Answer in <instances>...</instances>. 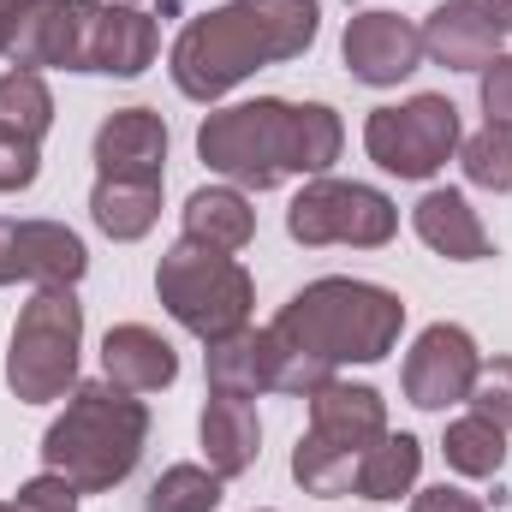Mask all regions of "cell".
<instances>
[{
	"instance_id": "obj_1",
	"label": "cell",
	"mask_w": 512,
	"mask_h": 512,
	"mask_svg": "<svg viewBox=\"0 0 512 512\" xmlns=\"http://www.w3.org/2000/svg\"><path fill=\"white\" fill-rule=\"evenodd\" d=\"M340 149H346V126L328 102L256 96V102L203 114V126H197L203 167L239 191H274L286 179H322V173H334Z\"/></svg>"
},
{
	"instance_id": "obj_2",
	"label": "cell",
	"mask_w": 512,
	"mask_h": 512,
	"mask_svg": "<svg viewBox=\"0 0 512 512\" xmlns=\"http://www.w3.org/2000/svg\"><path fill=\"white\" fill-rule=\"evenodd\" d=\"M322 30V0H227L197 12L167 54L173 90L185 102H221L227 90H239L262 66H286L298 54H310Z\"/></svg>"
},
{
	"instance_id": "obj_3",
	"label": "cell",
	"mask_w": 512,
	"mask_h": 512,
	"mask_svg": "<svg viewBox=\"0 0 512 512\" xmlns=\"http://www.w3.org/2000/svg\"><path fill=\"white\" fill-rule=\"evenodd\" d=\"M292 352H304L310 364H322L328 376L346 364H382L405 334V298L376 280H352V274H322L304 292H292L280 304V316L268 322Z\"/></svg>"
},
{
	"instance_id": "obj_4",
	"label": "cell",
	"mask_w": 512,
	"mask_h": 512,
	"mask_svg": "<svg viewBox=\"0 0 512 512\" xmlns=\"http://www.w3.org/2000/svg\"><path fill=\"white\" fill-rule=\"evenodd\" d=\"M143 447H149V405L102 376L66 393V411L42 435V465L66 477L78 495H114L137 471Z\"/></svg>"
},
{
	"instance_id": "obj_5",
	"label": "cell",
	"mask_w": 512,
	"mask_h": 512,
	"mask_svg": "<svg viewBox=\"0 0 512 512\" xmlns=\"http://www.w3.org/2000/svg\"><path fill=\"white\" fill-rule=\"evenodd\" d=\"M155 298H161V310L185 334H197L203 346H215V340L251 328L256 280L239 256L209 251L197 239H173L161 251V262H155Z\"/></svg>"
},
{
	"instance_id": "obj_6",
	"label": "cell",
	"mask_w": 512,
	"mask_h": 512,
	"mask_svg": "<svg viewBox=\"0 0 512 512\" xmlns=\"http://www.w3.org/2000/svg\"><path fill=\"white\" fill-rule=\"evenodd\" d=\"M78 352H84V304L78 286H42L12 322L6 346V387L24 405H54L78 387Z\"/></svg>"
},
{
	"instance_id": "obj_7",
	"label": "cell",
	"mask_w": 512,
	"mask_h": 512,
	"mask_svg": "<svg viewBox=\"0 0 512 512\" xmlns=\"http://www.w3.org/2000/svg\"><path fill=\"white\" fill-rule=\"evenodd\" d=\"M286 233H292L298 245H310V251H316V245L382 251V245H393V233H399V209H393L387 191L364 185V179H334V173H322V179H304V191L292 197Z\"/></svg>"
},
{
	"instance_id": "obj_8",
	"label": "cell",
	"mask_w": 512,
	"mask_h": 512,
	"mask_svg": "<svg viewBox=\"0 0 512 512\" xmlns=\"http://www.w3.org/2000/svg\"><path fill=\"white\" fill-rule=\"evenodd\" d=\"M459 143H465V120L435 90H423L411 102H393V108H376L364 120V149L393 179H435L459 155Z\"/></svg>"
},
{
	"instance_id": "obj_9",
	"label": "cell",
	"mask_w": 512,
	"mask_h": 512,
	"mask_svg": "<svg viewBox=\"0 0 512 512\" xmlns=\"http://www.w3.org/2000/svg\"><path fill=\"white\" fill-rule=\"evenodd\" d=\"M161 54V30L143 6L72 0V72L96 78H143Z\"/></svg>"
},
{
	"instance_id": "obj_10",
	"label": "cell",
	"mask_w": 512,
	"mask_h": 512,
	"mask_svg": "<svg viewBox=\"0 0 512 512\" xmlns=\"http://www.w3.org/2000/svg\"><path fill=\"white\" fill-rule=\"evenodd\" d=\"M477 370H483V352L471 340V328L459 322H429L411 352H405V370H399V387L417 411H447V405H465L471 387H477Z\"/></svg>"
},
{
	"instance_id": "obj_11",
	"label": "cell",
	"mask_w": 512,
	"mask_h": 512,
	"mask_svg": "<svg viewBox=\"0 0 512 512\" xmlns=\"http://www.w3.org/2000/svg\"><path fill=\"white\" fill-rule=\"evenodd\" d=\"M90 251L66 221H0V286H78Z\"/></svg>"
},
{
	"instance_id": "obj_12",
	"label": "cell",
	"mask_w": 512,
	"mask_h": 512,
	"mask_svg": "<svg viewBox=\"0 0 512 512\" xmlns=\"http://www.w3.org/2000/svg\"><path fill=\"white\" fill-rule=\"evenodd\" d=\"M340 60H346V72L358 84L393 90V84H405L423 66V30L411 18H399V12H382V6L352 12L346 36H340Z\"/></svg>"
},
{
	"instance_id": "obj_13",
	"label": "cell",
	"mask_w": 512,
	"mask_h": 512,
	"mask_svg": "<svg viewBox=\"0 0 512 512\" xmlns=\"http://www.w3.org/2000/svg\"><path fill=\"white\" fill-rule=\"evenodd\" d=\"M417 30H423V54L435 66H447V72H483L507 42L489 0H441Z\"/></svg>"
},
{
	"instance_id": "obj_14",
	"label": "cell",
	"mask_w": 512,
	"mask_h": 512,
	"mask_svg": "<svg viewBox=\"0 0 512 512\" xmlns=\"http://www.w3.org/2000/svg\"><path fill=\"white\" fill-rule=\"evenodd\" d=\"M304 435H316L322 447H340V453H352V459H364L376 441L387 435V399L376 387L364 382H322L310 393V429Z\"/></svg>"
},
{
	"instance_id": "obj_15",
	"label": "cell",
	"mask_w": 512,
	"mask_h": 512,
	"mask_svg": "<svg viewBox=\"0 0 512 512\" xmlns=\"http://www.w3.org/2000/svg\"><path fill=\"white\" fill-rule=\"evenodd\" d=\"M96 179H161L167 173V120L155 108H114L96 126Z\"/></svg>"
},
{
	"instance_id": "obj_16",
	"label": "cell",
	"mask_w": 512,
	"mask_h": 512,
	"mask_svg": "<svg viewBox=\"0 0 512 512\" xmlns=\"http://www.w3.org/2000/svg\"><path fill=\"white\" fill-rule=\"evenodd\" d=\"M411 233H417L435 256H447V262H489V256H495V239H489L483 215H477L471 197L453 191V185H435V191L417 197Z\"/></svg>"
},
{
	"instance_id": "obj_17",
	"label": "cell",
	"mask_w": 512,
	"mask_h": 512,
	"mask_svg": "<svg viewBox=\"0 0 512 512\" xmlns=\"http://www.w3.org/2000/svg\"><path fill=\"white\" fill-rule=\"evenodd\" d=\"M102 376L143 399V393H161V387L179 382V352H173V340H167L161 328H149V322H120V328H108V340H102Z\"/></svg>"
},
{
	"instance_id": "obj_18",
	"label": "cell",
	"mask_w": 512,
	"mask_h": 512,
	"mask_svg": "<svg viewBox=\"0 0 512 512\" xmlns=\"http://www.w3.org/2000/svg\"><path fill=\"white\" fill-rule=\"evenodd\" d=\"M197 441H203V465L233 483V477L256 471V459H262V417L251 399L209 393V405L197 417Z\"/></svg>"
},
{
	"instance_id": "obj_19",
	"label": "cell",
	"mask_w": 512,
	"mask_h": 512,
	"mask_svg": "<svg viewBox=\"0 0 512 512\" xmlns=\"http://www.w3.org/2000/svg\"><path fill=\"white\" fill-rule=\"evenodd\" d=\"M203 364H209V393H233V399L280 393V346L268 328H239V334L215 340L203 352Z\"/></svg>"
},
{
	"instance_id": "obj_20",
	"label": "cell",
	"mask_w": 512,
	"mask_h": 512,
	"mask_svg": "<svg viewBox=\"0 0 512 512\" xmlns=\"http://www.w3.org/2000/svg\"><path fill=\"white\" fill-rule=\"evenodd\" d=\"M185 239L209 245V251H227L239 256L256 239V209H251V191L239 185H197L185 197Z\"/></svg>"
},
{
	"instance_id": "obj_21",
	"label": "cell",
	"mask_w": 512,
	"mask_h": 512,
	"mask_svg": "<svg viewBox=\"0 0 512 512\" xmlns=\"http://www.w3.org/2000/svg\"><path fill=\"white\" fill-rule=\"evenodd\" d=\"M6 60L18 72H72V0H36L12 18Z\"/></svg>"
},
{
	"instance_id": "obj_22",
	"label": "cell",
	"mask_w": 512,
	"mask_h": 512,
	"mask_svg": "<svg viewBox=\"0 0 512 512\" xmlns=\"http://www.w3.org/2000/svg\"><path fill=\"white\" fill-rule=\"evenodd\" d=\"M90 221H96L114 245L149 239L155 221H161V179H96V191H90Z\"/></svg>"
},
{
	"instance_id": "obj_23",
	"label": "cell",
	"mask_w": 512,
	"mask_h": 512,
	"mask_svg": "<svg viewBox=\"0 0 512 512\" xmlns=\"http://www.w3.org/2000/svg\"><path fill=\"white\" fill-rule=\"evenodd\" d=\"M417 471H423V441L417 435H393L387 429L382 441L358 459V495L364 501H399V495H411L417 489Z\"/></svg>"
},
{
	"instance_id": "obj_24",
	"label": "cell",
	"mask_w": 512,
	"mask_h": 512,
	"mask_svg": "<svg viewBox=\"0 0 512 512\" xmlns=\"http://www.w3.org/2000/svg\"><path fill=\"white\" fill-rule=\"evenodd\" d=\"M441 453H447V471H459V477H471V483H489V477H501V465H507V429L489 423L483 411H465V417L447 423Z\"/></svg>"
},
{
	"instance_id": "obj_25",
	"label": "cell",
	"mask_w": 512,
	"mask_h": 512,
	"mask_svg": "<svg viewBox=\"0 0 512 512\" xmlns=\"http://www.w3.org/2000/svg\"><path fill=\"white\" fill-rule=\"evenodd\" d=\"M292 483L316 501H340V495H358V459L340 453V447H322L316 435H298L292 447Z\"/></svg>"
},
{
	"instance_id": "obj_26",
	"label": "cell",
	"mask_w": 512,
	"mask_h": 512,
	"mask_svg": "<svg viewBox=\"0 0 512 512\" xmlns=\"http://www.w3.org/2000/svg\"><path fill=\"white\" fill-rule=\"evenodd\" d=\"M54 126V90L42 72H0V131H18L30 143H42Z\"/></svg>"
},
{
	"instance_id": "obj_27",
	"label": "cell",
	"mask_w": 512,
	"mask_h": 512,
	"mask_svg": "<svg viewBox=\"0 0 512 512\" xmlns=\"http://www.w3.org/2000/svg\"><path fill=\"white\" fill-rule=\"evenodd\" d=\"M227 501V477H215L209 465H167L149 483L143 512H215Z\"/></svg>"
},
{
	"instance_id": "obj_28",
	"label": "cell",
	"mask_w": 512,
	"mask_h": 512,
	"mask_svg": "<svg viewBox=\"0 0 512 512\" xmlns=\"http://www.w3.org/2000/svg\"><path fill=\"white\" fill-rule=\"evenodd\" d=\"M459 167H465V179H471L477 191L507 197V191H512V126L471 131V137L459 143Z\"/></svg>"
},
{
	"instance_id": "obj_29",
	"label": "cell",
	"mask_w": 512,
	"mask_h": 512,
	"mask_svg": "<svg viewBox=\"0 0 512 512\" xmlns=\"http://www.w3.org/2000/svg\"><path fill=\"white\" fill-rule=\"evenodd\" d=\"M471 411H483L489 423H501L512 435V358H483V370H477V387H471V399H465Z\"/></svg>"
},
{
	"instance_id": "obj_30",
	"label": "cell",
	"mask_w": 512,
	"mask_h": 512,
	"mask_svg": "<svg viewBox=\"0 0 512 512\" xmlns=\"http://www.w3.org/2000/svg\"><path fill=\"white\" fill-rule=\"evenodd\" d=\"M36 179H42V143H30L18 131H0V197L30 191Z\"/></svg>"
},
{
	"instance_id": "obj_31",
	"label": "cell",
	"mask_w": 512,
	"mask_h": 512,
	"mask_svg": "<svg viewBox=\"0 0 512 512\" xmlns=\"http://www.w3.org/2000/svg\"><path fill=\"white\" fill-rule=\"evenodd\" d=\"M477 102H483L489 126H512V54H495L477 72Z\"/></svg>"
},
{
	"instance_id": "obj_32",
	"label": "cell",
	"mask_w": 512,
	"mask_h": 512,
	"mask_svg": "<svg viewBox=\"0 0 512 512\" xmlns=\"http://www.w3.org/2000/svg\"><path fill=\"white\" fill-rule=\"evenodd\" d=\"M78 489L66 483V477H54V471H42V477H30V483H18V512H78Z\"/></svg>"
},
{
	"instance_id": "obj_33",
	"label": "cell",
	"mask_w": 512,
	"mask_h": 512,
	"mask_svg": "<svg viewBox=\"0 0 512 512\" xmlns=\"http://www.w3.org/2000/svg\"><path fill=\"white\" fill-rule=\"evenodd\" d=\"M411 512H489V501H477V495L459 489V483H435V489L411 495Z\"/></svg>"
},
{
	"instance_id": "obj_34",
	"label": "cell",
	"mask_w": 512,
	"mask_h": 512,
	"mask_svg": "<svg viewBox=\"0 0 512 512\" xmlns=\"http://www.w3.org/2000/svg\"><path fill=\"white\" fill-rule=\"evenodd\" d=\"M12 18H18V12H12V6H0V54H6V42H12Z\"/></svg>"
},
{
	"instance_id": "obj_35",
	"label": "cell",
	"mask_w": 512,
	"mask_h": 512,
	"mask_svg": "<svg viewBox=\"0 0 512 512\" xmlns=\"http://www.w3.org/2000/svg\"><path fill=\"white\" fill-rule=\"evenodd\" d=\"M489 12L501 18V30H507V36H512V0H489Z\"/></svg>"
},
{
	"instance_id": "obj_36",
	"label": "cell",
	"mask_w": 512,
	"mask_h": 512,
	"mask_svg": "<svg viewBox=\"0 0 512 512\" xmlns=\"http://www.w3.org/2000/svg\"><path fill=\"white\" fill-rule=\"evenodd\" d=\"M0 6H12V12H24V6H36V0H0Z\"/></svg>"
},
{
	"instance_id": "obj_37",
	"label": "cell",
	"mask_w": 512,
	"mask_h": 512,
	"mask_svg": "<svg viewBox=\"0 0 512 512\" xmlns=\"http://www.w3.org/2000/svg\"><path fill=\"white\" fill-rule=\"evenodd\" d=\"M0 512H18V507H12V501H0Z\"/></svg>"
},
{
	"instance_id": "obj_38",
	"label": "cell",
	"mask_w": 512,
	"mask_h": 512,
	"mask_svg": "<svg viewBox=\"0 0 512 512\" xmlns=\"http://www.w3.org/2000/svg\"><path fill=\"white\" fill-rule=\"evenodd\" d=\"M114 6H137V0H114Z\"/></svg>"
},
{
	"instance_id": "obj_39",
	"label": "cell",
	"mask_w": 512,
	"mask_h": 512,
	"mask_svg": "<svg viewBox=\"0 0 512 512\" xmlns=\"http://www.w3.org/2000/svg\"><path fill=\"white\" fill-rule=\"evenodd\" d=\"M256 512H268V507H256Z\"/></svg>"
}]
</instances>
